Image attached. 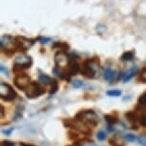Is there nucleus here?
Instances as JSON below:
<instances>
[{
	"mask_svg": "<svg viewBox=\"0 0 146 146\" xmlns=\"http://www.w3.org/2000/svg\"><path fill=\"white\" fill-rule=\"evenodd\" d=\"M139 123L140 126L146 128V113H144L143 115H140L139 117Z\"/></svg>",
	"mask_w": 146,
	"mask_h": 146,
	"instance_id": "5701e85b",
	"label": "nucleus"
},
{
	"mask_svg": "<svg viewBox=\"0 0 146 146\" xmlns=\"http://www.w3.org/2000/svg\"><path fill=\"white\" fill-rule=\"evenodd\" d=\"M72 84H73V86L75 88H76V89H78V88H80L84 85L83 81L79 80V79H76V80H74L73 82H72Z\"/></svg>",
	"mask_w": 146,
	"mask_h": 146,
	"instance_id": "bb28decb",
	"label": "nucleus"
},
{
	"mask_svg": "<svg viewBox=\"0 0 146 146\" xmlns=\"http://www.w3.org/2000/svg\"><path fill=\"white\" fill-rule=\"evenodd\" d=\"M66 73H68L71 76H76V74L80 73V66L78 65V63H76V61H70V64L67 67V71H65Z\"/></svg>",
	"mask_w": 146,
	"mask_h": 146,
	"instance_id": "9d476101",
	"label": "nucleus"
},
{
	"mask_svg": "<svg viewBox=\"0 0 146 146\" xmlns=\"http://www.w3.org/2000/svg\"><path fill=\"white\" fill-rule=\"evenodd\" d=\"M16 96H17V94L11 85L1 82V84H0V98L2 100L4 101H13V100H15Z\"/></svg>",
	"mask_w": 146,
	"mask_h": 146,
	"instance_id": "423d86ee",
	"label": "nucleus"
},
{
	"mask_svg": "<svg viewBox=\"0 0 146 146\" xmlns=\"http://www.w3.org/2000/svg\"><path fill=\"white\" fill-rule=\"evenodd\" d=\"M75 118L79 122L87 125L90 128L96 127L98 122H100L98 115L93 110H83V111L81 110L75 115Z\"/></svg>",
	"mask_w": 146,
	"mask_h": 146,
	"instance_id": "f257e3e1",
	"label": "nucleus"
},
{
	"mask_svg": "<svg viewBox=\"0 0 146 146\" xmlns=\"http://www.w3.org/2000/svg\"><path fill=\"white\" fill-rule=\"evenodd\" d=\"M58 88H59L58 81H57L56 79H53V81H52V83H51V89L49 91V94H50L51 96L54 95V94L57 92Z\"/></svg>",
	"mask_w": 146,
	"mask_h": 146,
	"instance_id": "aec40b11",
	"label": "nucleus"
},
{
	"mask_svg": "<svg viewBox=\"0 0 146 146\" xmlns=\"http://www.w3.org/2000/svg\"><path fill=\"white\" fill-rule=\"evenodd\" d=\"M106 137H107V135L104 131H100V132H98V134H96V139L100 140V141L105 140Z\"/></svg>",
	"mask_w": 146,
	"mask_h": 146,
	"instance_id": "393cba45",
	"label": "nucleus"
},
{
	"mask_svg": "<svg viewBox=\"0 0 146 146\" xmlns=\"http://www.w3.org/2000/svg\"><path fill=\"white\" fill-rule=\"evenodd\" d=\"M39 41H40L41 44H46V43L50 42L51 39H50V38H46V37H40L39 38Z\"/></svg>",
	"mask_w": 146,
	"mask_h": 146,
	"instance_id": "7c9ffc66",
	"label": "nucleus"
},
{
	"mask_svg": "<svg viewBox=\"0 0 146 146\" xmlns=\"http://www.w3.org/2000/svg\"><path fill=\"white\" fill-rule=\"evenodd\" d=\"M137 142L140 146H146V135H140L137 137Z\"/></svg>",
	"mask_w": 146,
	"mask_h": 146,
	"instance_id": "a878e982",
	"label": "nucleus"
},
{
	"mask_svg": "<svg viewBox=\"0 0 146 146\" xmlns=\"http://www.w3.org/2000/svg\"><path fill=\"white\" fill-rule=\"evenodd\" d=\"M26 94V96L28 98H39L40 96H42L43 94H45L46 90L42 85H41L39 82L36 81H32L31 83L29 84V86L26 88V90L24 91Z\"/></svg>",
	"mask_w": 146,
	"mask_h": 146,
	"instance_id": "39448f33",
	"label": "nucleus"
},
{
	"mask_svg": "<svg viewBox=\"0 0 146 146\" xmlns=\"http://www.w3.org/2000/svg\"><path fill=\"white\" fill-rule=\"evenodd\" d=\"M144 107H146V92L141 94L139 98V100H137V106L136 107V110L143 109Z\"/></svg>",
	"mask_w": 146,
	"mask_h": 146,
	"instance_id": "dca6fc26",
	"label": "nucleus"
},
{
	"mask_svg": "<svg viewBox=\"0 0 146 146\" xmlns=\"http://www.w3.org/2000/svg\"><path fill=\"white\" fill-rule=\"evenodd\" d=\"M32 64H33V60L31 58V56H28L26 54H21V56H18L15 59V64H13V71L15 74L22 73L23 70L31 67Z\"/></svg>",
	"mask_w": 146,
	"mask_h": 146,
	"instance_id": "20e7f679",
	"label": "nucleus"
},
{
	"mask_svg": "<svg viewBox=\"0 0 146 146\" xmlns=\"http://www.w3.org/2000/svg\"><path fill=\"white\" fill-rule=\"evenodd\" d=\"M109 145L110 146H125L124 143L119 141L118 139H117V137L115 136L109 139Z\"/></svg>",
	"mask_w": 146,
	"mask_h": 146,
	"instance_id": "412c9836",
	"label": "nucleus"
},
{
	"mask_svg": "<svg viewBox=\"0 0 146 146\" xmlns=\"http://www.w3.org/2000/svg\"><path fill=\"white\" fill-rule=\"evenodd\" d=\"M140 78H141V81L145 82V83H146V68H144L141 71V74H140Z\"/></svg>",
	"mask_w": 146,
	"mask_h": 146,
	"instance_id": "c756f323",
	"label": "nucleus"
},
{
	"mask_svg": "<svg viewBox=\"0 0 146 146\" xmlns=\"http://www.w3.org/2000/svg\"><path fill=\"white\" fill-rule=\"evenodd\" d=\"M106 95L109 96H121L120 90H109L106 92Z\"/></svg>",
	"mask_w": 146,
	"mask_h": 146,
	"instance_id": "4be33fe9",
	"label": "nucleus"
},
{
	"mask_svg": "<svg viewBox=\"0 0 146 146\" xmlns=\"http://www.w3.org/2000/svg\"><path fill=\"white\" fill-rule=\"evenodd\" d=\"M1 117H4V107L1 106Z\"/></svg>",
	"mask_w": 146,
	"mask_h": 146,
	"instance_id": "72a5a7b5",
	"label": "nucleus"
},
{
	"mask_svg": "<svg viewBox=\"0 0 146 146\" xmlns=\"http://www.w3.org/2000/svg\"><path fill=\"white\" fill-rule=\"evenodd\" d=\"M54 62L56 64V67H58L59 69L67 68L70 64V60H69V56H67L66 52L60 51L56 53L54 56Z\"/></svg>",
	"mask_w": 146,
	"mask_h": 146,
	"instance_id": "1a4fd4ad",
	"label": "nucleus"
},
{
	"mask_svg": "<svg viewBox=\"0 0 146 146\" xmlns=\"http://www.w3.org/2000/svg\"><path fill=\"white\" fill-rule=\"evenodd\" d=\"M34 40L24 36L15 37V50L18 52H26L34 45Z\"/></svg>",
	"mask_w": 146,
	"mask_h": 146,
	"instance_id": "6e6552de",
	"label": "nucleus"
},
{
	"mask_svg": "<svg viewBox=\"0 0 146 146\" xmlns=\"http://www.w3.org/2000/svg\"><path fill=\"white\" fill-rule=\"evenodd\" d=\"M125 117L131 124H136L137 121H139V115L137 111H128L125 113Z\"/></svg>",
	"mask_w": 146,
	"mask_h": 146,
	"instance_id": "9b49d317",
	"label": "nucleus"
},
{
	"mask_svg": "<svg viewBox=\"0 0 146 146\" xmlns=\"http://www.w3.org/2000/svg\"><path fill=\"white\" fill-rule=\"evenodd\" d=\"M39 78V81L41 82V83H43L44 85L51 84L52 81H53V79H52L48 75H46V74H40L39 78Z\"/></svg>",
	"mask_w": 146,
	"mask_h": 146,
	"instance_id": "6ab92c4d",
	"label": "nucleus"
},
{
	"mask_svg": "<svg viewBox=\"0 0 146 146\" xmlns=\"http://www.w3.org/2000/svg\"><path fill=\"white\" fill-rule=\"evenodd\" d=\"M13 131H15V128L11 127L10 129H5V130H2V133H3L4 135H6V136H10V135L12 134Z\"/></svg>",
	"mask_w": 146,
	"mask_h": 146,
	"instance_id": "c85d7f7f",
	"label": "nucleus"
},
{
	"mask_svg": "<svg viewBox=\"0 0 146 146\" xmlns=\"http://www.w3.org/2000/svg\"><path fill=\"white\" fill-rule=\"evenodd\" d=\"M124 139H125V140H127L129 142H135L137 140V137H136L133 134H127L124 136Z\"/></svg>",
	"mask_w": 146,
	"mask_h": 146,
	"instance_id": "b1692460",
	"label": "nucleus"
},
{
	"mask_svg": "<svg viewBox=\"0 0 146 146\" xmlns=\"http://www.w3.org/2000/svg\"><path fill=\"white\" fill-rule=\"evenodd\" d=\"M104 119H105V121L108 125H115L117 123H118V121H119L117 113L109 114V115H104Z\"/></svg>",
	"mask_w": 146,
	"mask_h": 146,
	"instance_id": "ddd939ff",
	"label": "nucleus"
},
{
	"mask_svg": "<svg viewBox=\"0 0 146 146\" xmlns=\"http://www.w3.org/2000/svg\"><path fill=\"white\" fill-rule=\"evenodd\" d=\"M137 69L133 68V69H131V70H128L127 72H125V73L121 74L120 78H122L123 82H127L130 80L131 78H133L134 76L137 75Z\"/></svg>",
	"mask_w": 146,
	"mask_h": 146,
	"instance_id": "f8f14e48",
	"label": "nucleus"
},
{
	"mask_svg": "<svg viewBox=\"0 0 146 146\" xmlns=\"http://www.w3.org/2000/svg\"><path fill=\"white\" fill-rule=\"evenodd\" d=\"M31 78L29 75H27L25 73H19L16 74V76L13 78V84L16 88H18L19 90L25 91L26 88L29 86V84L31 83Z\"/></svg>",
	"mask_w": 146,
	"mask_h": 146,
	"instance_id": "0eeeda50",
	"label": "nucleus"
},
{
	"mask_svg": "<svg viewBox=\"0 0 146 146\" xmlns=\"http://www.w3.org/2000/svg\"><path fill=\"white\" fill-rule=\"evenodd\" d=\"M0 69H1V72L4 74V75H6L7 76H9V72H8L7 68H5L3 65H1V66H0Z\"/></svg>",
	"mask_w": 146,
	"mask_h": 146,
	"instance_id": "2f4dec72",
	"label": "nucleus"
},
{
	"mask_svg": "<svg viewBox=\"0 0 146 146\" xmlns=\"http://www.w3.org/2000/svg\"><path fill=\"white\" fill-rule=\"evenodd\" d=\"M53 49H57L62 52H67L70 49V46L66 42H54L53 44Z\"/></svg>",
	"mask_w": 146,
	"mask_h": 146,
	"instance_id": "2eb2a0df",
	"label": "nucleus"
},
{
	"mask_svg": "<svg viewBox=\"0 0 146 146\" xmlns=\"http://www.w3.org/2000/svg\"><path fill=\"white\" fill-rule=\"evenodd\" d=\"M1 146H15V143L11 140H2Z\"/></svg>",
	"mask_w": 146,
	"mask_h": 146,
	"instance_id": "cd10ccee",
	"label": "nucleus"
},
{
	"mask_svg": "<svg viewBox=\"0 0 146 146\" xmlns=\"http://www.w3.org/2000/svg\"><path fill=\"white\" fill-rule=\"evenodd\" d=\"M103 76H104V79H105V80L111 82L114 80L115 78V72L114 70H112V69L107 68L105 69V71H104Z\"/></svg>",
	"mask_w": 146,
	"mask_h": 146,
	"instance_id": "4468645a",
	"label": "nucleus"
},
{
	"mask_svg": "<svg viewBox=\"0 0 146 146\" xmlns=\"http://www.w3.org/2000/svg\"><path fill=\"white\" fill-rule=\"evenodd\" d=\"M135 57V52L134 51H128L125 52V53L122 54L120 59L122 61H130V60H133Z\"/></svg>",
	"mask_w": 146,
	"mask_h": 146,
	"instance_id": "a211bd4d",
	"label": "nucleus"
},
{
	"mask_svg": "<svg viewBox=\"0 0 146 146\" xmlns=\"http://www.w3.org/2000/svg\"><path fill=\"white\" fill-rule=\"evenodd\" d=\"M63 125L65 126L66 128H69L71 130H76L81 133L84 136H91L92 135V129L90 127H88L87 125L83 124V123L79 122L76 119L75 117L74 118H64L62 120Z\"/></svg>",
	"mask_w": 146,
	"mask_h": 146,
	"instance_id": "7ed1b4c3",
	"label": "nucleus"
},
{
	"mask_svg": "<svg viewBox=\"0 0 146 146\" xmlns=\"http://www.w3.org/2000/svg\"><path fill=\"white\" fill-rule=\"evenodd\" d=\"M80 134L81 133H79V132L76 131V130H70L67 133V136H68V139L70 140H72V141H76V140L81 139Z\"/></svg>",
	"mask_w": 146,
	"mask_h": 146,
	"instance_id": "f3484780",
	"label": "nucleus"
},
{
	"mask_svg": "<svg viewBox=\"0 0 146 146\" xmlns=\"http://www.w3.org/2000/svg\"><path fill=\"white\" fill-rule=\"evenodd\" d=\"M100 69V61L98 58L87 59L83 62L82 68H80V74L86 78H95Z\"/></svg>",
	"mask_w": 146,
	"mask_h": 146,
	"instance_id": "f03ea898",
	"label": "nucleus"
},
{
	"mask_svg": "<svg viewBox=\"0 0 146 146\" xmlns=\"http://www.w3.org/2000/svg\"><path fill=\"white\" fill-rule=\"evenodd\" d=\"M21 146H35V145H33V144H29V143H24V142H20L19 143Z\"/></svg>",
	"mask_w": 146,
	"mask_h": 146,
	"instance_id": "473e14b6",
	"label": "nucleus"
}]
</instances>
